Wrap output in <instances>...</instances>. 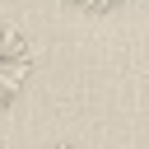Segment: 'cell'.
I'll return each instance as SVG.
<instances>
[{
  "label": "cell",
  "instance_id": "6da1fadb",
  "mask_svg": "<svg viewBox=\"0 0 149 149\" xmlns=\"http://www.w3.org/2000/svg\"><path fill=\"white\" fill-rule=\"evenodd\" d=\"M28 74H33V47L14 23L0 19V107H9L23 93Z\"/></svg>",
  "mask_w": 149,
  "mask_h": 149
},
{
  "label": "cell",
  "instance_id": "7a4b0ae2",
  "mask_svg": "<svg viewBox=\"0 0 149 149\" xmlns=\"http://www.w3.org/2000/svg\"><path fill=\"white\" fill-rule=\"evenodd\" d=\"M70 9H79V14H112V9H121L126 0H65Z\"/></svg>",
  "mask_w": 149,
  "mask_h": 149
},
{
  "label": "cell",
  "instance_id": "3957f363",
  "mask_svg": "<svg viewBox=\"0 0 149 149\" xmlns=\"http://www.w3.org/2000/svg\"><path fill=\"white\" fill-rule=\"evenodd\" d=\"M47 149H74V144H47Z\"/></svg>",
  "mask_w": 149,
  "mask_h": 149
}]
</instances>
